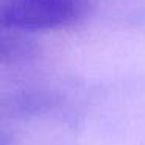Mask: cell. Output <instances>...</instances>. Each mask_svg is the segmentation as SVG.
<instances>
[{"label":"cell","instance_id":"6da1fadb","mask_svg":"<svg viewBox=\"0 0 145 145\" xmlns=\"http://www.w3.org/2000/svg\"><path fill=\"white\" fill-rule=\"evenodd\" d=\"M86 0H0V28L22 33L72 27L83 17Z\"/></svg>","mask_w":145,"mask_h":145},{"label":"cell","instance_id":"7a4b0ae2","mask_svg":"<svg viewBox=\"0 0 145 145\" xmlns=\"http://www.w3.org/2000/svg\"><path fill=\"white\" fill-rule=\"evenodd\" d=\"M33 53V44L28 38V33L16 30L2 28L0 35V58L2 66H16L24 63Z\"/></svg>","mask_w":145,"mask_h":145}]
</instances>
